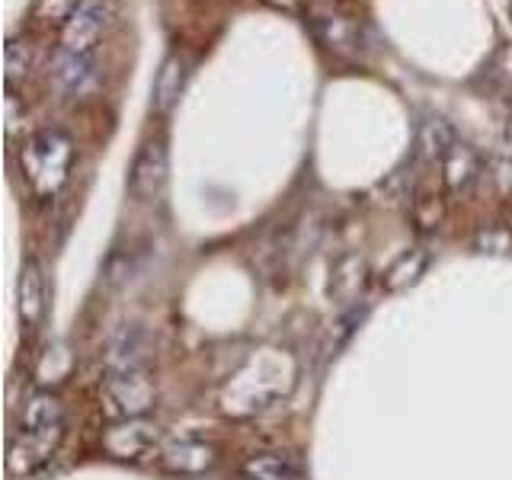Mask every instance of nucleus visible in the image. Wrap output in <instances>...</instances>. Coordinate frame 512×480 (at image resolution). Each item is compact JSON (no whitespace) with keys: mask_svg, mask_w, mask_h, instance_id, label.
Segmentation results:
<instances>
[{"mask_svg":"<svg viewBox=\"0 0 512 480\" xmlns=\"http://www.w3.org/2000/svg\"><path fill=\"white\" fill-rule=\"evenodd\" d=\"M317 42L336 55H359L362 48V26L356 20H346L340 13H317L311 20Z\"/></svg>","mask_w":512,"mask_h":480,"instance_id":"nucleus-11","label":"nucleus"},{"mask_svg":"<svg viewBox=\"0 0 512 480\" xmlns=\"http://www.w3.org/2000/svg\"><path fill=\"white\" fill-rule=\"evenodd\" d=\"M170 180V148L164 138H151L135 154L132 173H128V192L138 202H154L167 189Z\"/></svg>","mask_w":512,"mask_h":480,"instance_id":"nucleus-4","label":"nucleus"},{"mask_svg":"<svg viewBox=\"0 0 512 480\" xmlns=\"http://www.w3.org/2000/svg\"><path fill=\"white\" fill-rule=\"evenodd\" d=\"M365 285H368V260L362 253H343L330 272V295L340 304H352L359 301Z\"/></svg>","mask_w":512,"mask_h":480,"instance_id":"nucleus-13","label":"nucleus"},{"mask_svg":"<svg viewBox=\"0 0 512 480\" xmlns=\"http://www.w3.org/2000/svg\"><path fill=\"white\" fill-rule=\"evenodd\" d=\"M426 266H429V253L426 250H420V247L404 250L388 269H384L381 288H384V292H391V295L407 292L410 285H416L426 276Z\"/></svg>","mask_w":512,"mask_h":480,"instance_id":"nucleus-16","label":"nucleus"},{"mask_svg":"<svg viewBox=\"0 0 512 480\" xmlns=\"http://www.w3.org/2000/svg\"><path fill=\"white\" fill-rule=\"evenodd\" d=\"M80 4H84V0H36L32 16H36L39 23H58V26H64L77 13Z\"/></svg>","mask_w":512,"mask_h":480,"instance_id":"nucleus-22","label":"nucleus"},{"mask_svg":"<svg viewBox=\"0 0 512 480\" xmlns=\"http://www.w3.org/2000/svg\"><path fill=\"white\" fill-rule=\"evenodd\" d=\"M160 468L170 471V474H180V477H196L215 468L218 461V448L205 439H173L160 448Z\"/></svg>","mask_w":512,"mask_h":480,"instance_id":"nucleus-9","label":"nucleus"},{"mask_svg":"<svg viewBox=\"0 0 512 480\" xmlns=\"http://www.w3.org/2000/svg\"><path fill=\"white\" fill-rule=\"evenodd\" d=\"M4 61H7V87L20 90V84H26L29 74L36 71V45H32L29 36H10Z\"/></svg>","mask_w":512,"mask_h":480,"instance_id":"nucleus-19","label":"nucleus"},{"mask_svg":"<svg viewBox=\"0 0 512 480\" xmlns=\"http://www.w3.org/2000/svg\"><path fill=\"white\" fill-rule=\"evenodd\" d=\"M109 26V0H84L77 13L61 26V48L68 52H93Z\"/></svg>","mask_w":512,"mask_h":480,"instance_id":"nucleus-7","label":"nucleus"},{"mask_svg":"<svg viewBox=\"0 0 512 480\" xmlns=\"http://www.w3.org/2000/svg\"><path fill=\"white\" fill-rule=\"evenodd\" d=\"M39 426H64V404L52 388H36L20 407L16 429H39Z\"/></svg>","mask_w":512,"mask_h":480,"instance_id":"nucleus-14","label":"nucleus"},{"mask_svg":"<svg viewBox=\"0 0 512 480\" xmlns=\"http://www.w3.org/2000/svg\"><path fill=\"white\" fill-rule=\"evenodd\" d=\"M103 452L112 461H141L154 455L160 445V426L148 416H132V420H112L103 432Z\"/></svg>","mask_w":512,"mask_h":480,"instance_id":"nucleus-3","label":"nucleus"},{"mask_svg":"<svg viewBox=\"0 0 512 480\" xmlns=\"http://www.w3.org/2000/svg\"><path fill=\"white\" fill-rule=\"evenodd\" d=\"M16 311H20L26 330H39L48 314V282L36 256L23 260L20 279H16Z\"/></svg>","mask_w":512,"mask_h":480,"instance_id":"nucleus-8","label":"nucleus"},{"mask_svg":"<svg viewBox=\"0 0 512 480\" xmlns=\"http://www.w3.org/2000/svg\"><path fill=\"white\" fill-rule=\"evenodd\" d=\"M487 176H490V183L496 186L500 196H512V157L493 154L487 160Z\"/></svg>","mask_w":512,"mask_h":480,"instance_id":"nucleus-23","label":"nucleus"},{"mask_svg":"<svg viewBox=\"0 0 512 480\" xmlns=\"http://www.w3.org/2000/svg\"><path fill=\"white\" fill-rule=\"evenodd\" d=\"M64 439V426H39V429H16L7 452V471L13 477H26L39 471L42 464L58 452Z\"/></svg>","mask_w":512,"mask_h":480,"instance_id":"nucleus-5","label":"nucleus"},{"mask_svg":"<svg viewBox=\"0 0 512 480\" xmlns=\"http://www.w3.org/2000/svg\"><path fill=\"white\" fill-rule=\"evenodd\" d=\"M93 52H68L61 48L55 58V80L64 93H80L93 80Z\"/></svg>","mask_w":512,"mask_h":480,"instance_id":"nucleus-17","label":"nucleus"},{"mask_svg":"<svg viewBox=\"0 0 512 480\" xmlns=\"http://www.w3.org/2000/svg\"><path fill=\"white\" fill-rule=\"evenodd\" d=\"M26 119H29L26 96H20L16 87H7V138H16V132L26 125Z\"/></svg>","mask_w":512,"mask_h":480,"instance_id":"nucleus-24","label":"nucleus"},{"mask_svg":"<svg viewBox=\"0 0 512 480\" xmlns=\"http://www.w3.org/2000/svg\"><path fill=\"white\" fill-rule=\"evenodd\" d=\"M506 141L512 144V112H509V119H506Z\"/></svg>","mask_w":512,"mask_h":480,"instance_id":"nucleus-25","label":"nucleus"},{"mask_svg":"<svg viewBox=\"0 0 512 480\" xmlns=\"http://www.w3.org/2000/svg\"><path fill=\"white\" fill-rule=\"evenodd\" d=\"M455 144H458L455 128L445 119L432 116L420 125V132H416V157L426 160V164H436V160L442 164V160L452 154Z\"/></svg>","mask_w":512,"mask_h":480,"instance_id":"nucleus-15","label":"nucleus"},{"mask_svg":"<svg viewBox=\"0 0 512 480\" xmlns=\"http://www.w3.org/2000/svg\"><path fill=\"white\" fill-rule=\"evenodd\" d=\"M74 167V141L61 128H39L20 148V176L36 199H55Z\"/></svg>","mask_w":512,"mask_h":480,"instance_id":"nucleus-1","label":"nucleus"},{"mask_svg":"<svg viewBox=\"0 0 512 480\" xmlns=\"http://www.w3.org/2000/svg\"><path fill=\"white\" fill-rule=\"evenodd\" d=\"M240 474L244 480H304V471L288 455H250L244 464H240Z\"/></svg>","mask_w":512,"mask_h":480,"instance_id":"nucleus-18","label":"nucleus"},{"mask_svg":"<svg viewBox=\"0 0 512 480\" xmlns=\"http://www.w3.org/2000/svg\"><path fill=\"white\" fill-rule=\"evenodd\" d=\"M480 173H484V164H480L477 151L468 148V144H461V141L452 148V154L442 160V183H445L448 196H455V199L468 196Z\"/></svg>","mask_w":512,"mask_h":480,"instance_id":"nucleus-12","label":"nucleus"},{"mask_svg":"<svg viewBox=\"0 0 512 480\" xmlns=\"http://www.w3.org/2000/svg\"><path fill=\"white\" fill-rule=\"evenodd\" d=\"M410 218L416 231H436L445 221V199L439 192H416L410 202Z\"/></svg>","mask_w":512,"mask_h":480,"instance_id":"nucleus-20","label":"nucleus"},{"mask_svg":"<svg viewBox=\"0 0 512 480\" xmlns=\"http://www.w3.org/2000/svg\"><path fill=\"white\" fill-rule=\"evenodd\" d=\"M103 410L109 420H132V416H148L157 404V384L148 375V368L125 375H106L103 378Z\"/></svg>","mask_w":512,"mask_h":480,"instance_id":"nucleus-2","label":"nucleus"},{"mask_svg":"<svg viewBox=\"0 0 512 480\" xmlns=\"http://www.w3.org/2000/svg\"><path fill=\"white\" fill-rule=\"evenodd\" d=\"M474 250L477 253H487V256H506L512 253V231L503 228V224H493V228H480L474 234Z\"/></svg>","mask_w":512,"mask_h":480,"instance_id":"nucleus-21","label":"nucleus"},{"mask_svg":"<svg viewBox=\"0 0 512 480\" xmlns=\"http://www.w3.org/2000/svg\"><path fill=\"white\" fill-rule=\"evenodd\" d=\"M151 352V336L138 324H125L109 336L103 365L106 375H125V372H141Z\"/></svg>","mask_w":512,"mask_h":480,"instance_id":"nucleus-6","label":"nucleus"},{"mask_svg":"<svg viewBox=\"0 0 512 480\" xmlns=\"http://www.w3.org/2000/svg\"><path fill=\"white\" fill-rule=\"evenodd\" d=\"M189 80V61L180 52H170L164 61H160L157 77H154V90H151V106L157 116H170L180 103V96L186 90Z\"/></svg>","mask_w":512,"mask_h":480,"instance_id":"nucleus-10","label":"nucleus"}]
</instances>
